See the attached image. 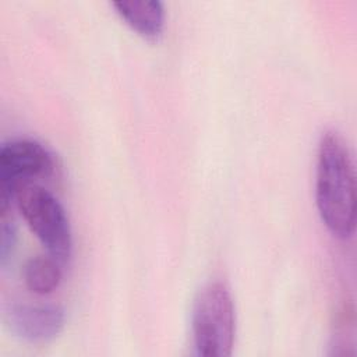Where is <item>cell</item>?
<instances>
[{"label": "cell", "instance_id": "6da1fadb", "mask_svg": "<svg viewBox=\"0 0 357 357\" xmlns=\"http://www.w3.org/2000/svg\"><path fill=\"white\" fill-rule=\"evenodd\" d=\"M315 202L332 236L351 237L356 227V174L350 149L336 130L322 132L318 142Z\"/></svg>", "mask_w": 357, "mask_h": 357}, {"label": "cell", "instance_id": "7a4b0ae2", "mask_svg": "<svg viewBox=\"0 0 357 357\" xmlns=\"http://www.w3.org/2000/svg\"><path fill=\"white\" fill-rule=\"evenodd\" d=\"M192 344L198 356L227 357L236 336V310L229 287L208 282L197 293L191 311Z\"/></svg>", "mask_w": 357, "mask_h": 357}, {"label": "cell", "instance_id": "3957f363", "mask_svg": "<svg viewBox=\"0 0 357 357\" xmlns=\"http://www.w3.org/2000/svg\"><path fill=\"white\" fill-rule=\"evenodd\" d=\"M14 202L47 254L66 265L73 251V236L59 199L42 185L26 181L17 185Z\"/></svg>", "mask_w": 357, "mask_h": 357}, {"label": "cell", "instance_id": "277c9868", "mask_svg": "<svg viewBox=\"0 0 357 357\" xmlns=\"http://www.w3.org/2000/svg\"><path fill=\"white\" fill-rule=\"evenodd\" d=\"M54 169L50 151L36 139L17 138L0 149V211L11 208L18 184L49 176Z\"/></svg>", "mask_w": 357, "mask_h": 357}, {"label": "cell", "instance_id": "5b68a950", "mask_svg": "<svg viewBox=\"0 0 357 357\" xmlns=\"http://www.w3.org/2000/svg\"><path fill=\"white\" fill-rule=\"evenodd\" d=\"M7 329L18 339L40 344L59 336L64 328L66 314L63 307L56 304H7L3 311Z\"/></svg>", "mask_w": 357, "mask_h": 357}, {"label": "cell", "instance_id": "8992f818", "mask_svg": "<svg viewBox=\"0 0 357 357\" xmlns=\"http://www.w3.org/2000/svg\"><path fill=\"white\" fill-rule=\"evenodd\" d=\"M112 6L117 14L142 38L158 40L165 26L163 4L159 0H119Z\"/></svg>", "mask_w": 357, "mask_h": 357}, {"label": "cell", "instance_id": "52a82bcc", "mask_svg": "<svg viewBox=\"0 0 357 357\" xmlns=\"http://www.w3.org/2000/svg\"><path fill=\"white\" fill-rule=\"evenodd\" d=\"M63 278V264L52 255H36L24 266V280L29 291L45 296L54 291Z\"/></svg>", "mask_w": 357, "mask_h": 357}, {"label": "cell", "instance_id": "ba28073f", "mask_svg": "<svg viewBox=\"0 0 357 357\" xmlns=\"http://www.w3.org/2000/svg\"><path fill=\"white\" fill-rule=\"evenodd\" d=\"M331 354L344 356L347 354L346 347L354 344V317L353 311L343 307L335 318L333 333L331 336Z\"/></svg>", "mask_w": 357, "mask_h": 357}, {"label": "cell", "instance_id": "9c48e42d", "mask_svg": "<svg viewBox=\"0 0 357 357\" xmlns=\"http://www.w3.org/2000/svg\"><path fill=\"white\" fill-rule=\"evenodd\" d=\"M1 212V226H0V261L6 265L10 255L14 251L17 243V227L15 222L10 215V209Z\"/></svg>", "mask_w": 357, "mask_h": 357}]
</instances>
